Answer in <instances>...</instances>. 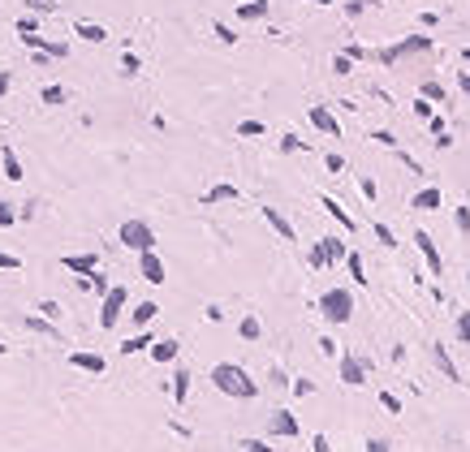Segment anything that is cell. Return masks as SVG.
Wrapping results in <instances>:
<instances>
[{
    "mask_svg": "<svg viewBox=\"0 0 470 452\" xmlns=\"http://www.w3.org/2000/svg\"><path fill=\"white\" fill-rule=\"evenodd\" d=\"M212 379H216L220 392H229V396H255V392H259V388L251 384V375H246L242 366H216Z\"/></svg>",
    "mask_w": 470,
    "mask_h": 452,
    "instance_id": "1",
    "label": "cell"
},
{
    "mask_svg": "<svg viewBox=\"0 0 470 452\" xmlns=\"http://www.w3.org/2000/svg\"><path fill=\"white\" fill-rule=\"evenodd\" d=\"M319 306H324L328 323H345V319H350V310H354V297L345 293V289H332V293H324V301H319Z\"/></svg>",
    "mask_w": 470,
    "mask_h": 452,
    "instance_id": "2",
    "label": "cell"
},
{
    "mask_svg": "<svg viewBox=\"0 0 470 452\" xmlns=\"http://www.w3.org/2000/svg\"><path fill=\"white\" fill-rule=\"evenodd\" d=\"M121 241H126L130 250H138V255H142V250H152V246H156L152 229H147L142 220H126V224H121Z\"/></svg>",
    "mask_w": 470,
    "mask_h": 452,
    "instance_id": "3",
    "label": "cell"
},
{
    "mask_svg": "<svg viewBox=\"0 0 470 452\" xmlns=\"http://www.w3.org/2000/svg\"><path fill=\"white\" fill-rule=\"evenodd\" d=\"M121 306H126V289H108L104 310H100V328H112V323L121 319Z\"/></svg>",
    "mask_w": 470,
    "mask_h": 452,
    "instance_id": "4",
    "label": "cell"
},
{
    "mask_svg": "<svg viewBox=\"0 0 470 452\" xmlns=\"http://www.w3.org/2000/svg\"><path fill=\"white\" fill-rule=\"evenodd\" d=\"M267 431L272 435H298V422H293L289 414H272L267 418Z\"/></svg>",
    "mask_w": 470,
    "mask_h": 452,
    "instance_id": "5",
    "label": "cell"
},
{
    "mask_svg": "<svg viewBox=\"0 0 470 452\" xmlns=\"http://www.w3.org/2000/svg\"><path fill=\"white\" fill-rule=\"evenodd\" d=\"M142 280H152V285L164 280V267H160V259L152 255V250H142Z\"/></svg>",
    "mask_w": 470,
    "mask_h": 452,
    "instance_id": "6",
    "label": "cell"
},
{
    "mask_svg": "<svg viewBox=\"0 0 470 452\" xmlns=\"http://www.w3.org/2000/svg\"><path fill=\"white\" fill-rule=\"evenodd\" d=\"M69 362L82 366V370H91V375H104V358L100 354H69Z\"/></svg>",
    "mask_w": 470,
    "mask_h": 452,
    "instance_id": "7",
    "label": "cell"
},
{
    "mask_svg": "<svg viewBox=\"0 0 470 452\" xmlns=\"http://www.w3.org/2000/svg\"><path fill=\"white\" fill-rule=\"evenodd\" d=\"M414 241H418V250H423V255H427V263H432V271L440 276V255H436V246H432V237H427V233H414Z\"/></svg>",
    "mask_w": 470,
    "mask_h": 452,
    "instance_id": "8",
    "label": "cell"
},
{
    "mask_svg": "<svg viewBox=\"0 0 470 452\" xmlns=\"http://www.w3.org/2000/svg\"><path fill=\"white\" fill-rule=\"evenodd\" d=\"M0 164H5V177H9V181H22V164H17V156H13L9 146L0 151Z\"/></svg>",
    "mask_w": 470,
    "mask_h": 452,
    "instance_id": "9",
    "label": "cell"
},
{
    "mask_svg": "<svg viewBox=\"0 0 470 452\" xmlns=\"http://www.w3.org/2000/svg\"><path fill=\"white\" fill-rule=\"evenodd\" d=\"M78 35H82L87 43H104V39H108V31L95 27V22H78Z\"/></svg>",
    "mask_w": 470,
    "mask_h": 452,
    "instance_id": "10",
    "label": "cell"
},
{
    "mask_svg": "<svg viewBox=\"0 0 470 452\" xmlns=\"http://www.w3.org/2000/svg\"><path fill=\"white\" fill-rule=\"evenodd\" d=\"M152 358H156V362H168V358H177V340H160V345L152 340Z\"/></svg>",
    "mask_w": 470,
    "mask_h": 452,
    "instance_id": "11",
    "label": "cell"
},
{
    "mask_svg": "<svg viewBox=\"0 0 470 452\" xmlns=\"http://www.w3.org/2000/svg\"><path fill=\"white\" fill-rule=\"evenodd\" d=\"M65 267H69V271H87V276H91V271H95V255H69V259H65Z\"/></svg>",
    "mask_w": 470,
    "mask_h": 452,
    "instance_id": "12",
    "label": "cell"
},
{
    "mask_svg": "<svg viewBox=\"0 0 470 452\" xmlns=\"http://www.w3.org/2000/svg\"><path fill=\"white\" fill-rule=\"evenodd\" d=\"M311 121H315V125H319V130H324V134H332V138L341 134V130H337V121H332V116H328L324 108H311Z\"/></svg>",
    "mask_w": 470,
    "mask_h": 452,
    "instance_id": "13",
    "label": "cell"
},
{
    "mask_svg": "<svg viewBox=\"0 0 470 452\" xmlns=\"http://www.w3.org/2000/svg\"><path fill=\"white\" fill-rule=\"evenodd\" d=\"M341 379H345V384H362V366H358L354 358H345V362H341Z\"/></svg>",
    "mask_w": 470,
    "mask_h": 452,
    "instance_id": "14",
    "label": "cell"
},
{
    "mask_svg": "<svg viewBox=\"0 0 470 452\" xmlns=\"http://www.w3.org/2000/svg\"><path fill=\"white\" fill-rule=\"evenodd\" d=\"M263 216H267V220H272V229H277V233H281V237H285V241H293V229H289V224H285V216H277V207H267V211H263Z\"/></svg>",
    "mask_w": 470,
    "mask_h": 452,
    "instance_id": "15",
    "label": "cell"
},
{
    "mask_svg": "<svg viewBox=\"0 0 470 452\" xmlns=\"http://www.w3.org/2000/svg\"><path fill=\"white\" fill-rule=\"evenodd\" d=\"M414 207H423V211H432V207H440V194H436V190H423V194H418V198H414Z\"/></svg>",
    "mask_w": 470,
    "mask_h": 452,
    "instance_id": "16",
    "label": "cell"
},
{
    "mask_svg": "<svg viewBox=\"0 0 470 452\" xmlns=\"http://www.w3.org/2000/svg\"><path fill=\"white\" fill-rule=\"evenodd\" d=\"M156 310H160L156 301H142V306L134 310V323H152V319H156Z\"/></svg>",
    "mask_w": 470,
    "mask_h": 452,
    "instance_id": "17",
    "label": "cell"
},
{
    "mask_svg": "<svg viewBox=\"0 0 470 452\" xmlns=\"http://www.w3.org/2000/svg\"><path fill=\"white\" fill-rule=\"evenodd\" d=\"M147 345H152V336H134V340H126L121 349H126V354H138V349H147Z\"/></svg>",
    "mask_w": 470,
    "mask_h": 452,
    "instance_id": "18",
    "label": "cell"
},
{
    "mask_svg": "<svg viewBox=\"0 0 470 452\" xmlns=\"http://www.w3.org/2000/svg\"><path fill=\"white\" fill-rule=\"evenodd\" d=\"M457 340H470V310H462L457 319Z\"/></svg>",
    "mask_w": 470,
    "mask_h": 452,
    "instance_id": "19",
    "label": "cell"
},
{
    "mask_svg": "<svg viewBox=\"0 0 470 452\" xmlns=\"http://www.w3.org/2000/svg\"><path fill=\"white\" fill-rule=\"evenodd\" d=\"M61 99H65L61 86H43V104H61Z\"/></svg>",
    "mask_w": 470,
    "mask_h": 452,
    "instance_id": "20",
    "label": "cell"
},
{
    "mask_svg": "<svg viewBox=\"0 0 470 452\" xmlns=\"http://www.w3.org/2000/svg\"><path fill=\"white\" fill-rule=\"evenodd\" d=\"M13 220H17V211H13L9 203H0V229H9V224H13Z\"/></svg>",
    "mask_w": 470,
    "mask_h": 452,
    "instance_id": "21",
    "label": "cell"
},
{
    "mask_svg": "<svg viewBox=\"0 0 470 452\" xmlns=\"http://www.w3.org/2000/svg\"><path fill=\"white\" fill-rule=\"evenodd\" d=\"M263 13H267L263 0H255V5H246V9H242V17H263Z\"/></svg>",
    "mask_w": 470,
    "mask_h": 452,
    "instance_id": "22",
    "label": "cell"
},
{
    "mask_svg": "<svg viewBox=\"0 0 470 452\" xmlns=\"http://www.w3.org/2000/svg\"><path fill=\"white\" fill-rule=\"evenodd\" d=\"M216 198H237V190H233V186H220V190L207 194V203H216Z\"/></svg>",
    "mask_w": 470,
    "mask_h": 452,
    "instance_id": "23",
    "label": "cell"
},
{
    "mask_svg": "<svg viewBox=\"0 0 470 452\" xmlns=\"http://www.w3.org/2000/svg\"><path fill=\"white\" fill-rule=\"evenodd\" d=\"M350 276H354V280H358V285L367 280V276H362V259H358V255H350Z\"/></svg>",
    "mask_w": 470,
    "mask_h": 452,
    "instance_id": "24",
    "label": "cell"
},
{
    "mask_svg": "<svg viewBox=\"0 0 470 452\" xmlns=\"http://www.w3.org/2000/svg\"><path fill=\"white\" fill-rule=\"evenodd\" d=\"M311 263H315V267H324V263H328V255H324V246H315V250H311Z\"/></svg>",
    "mask_w": 470,
    "mask_h": 452,
    "instance_id": "25",
    "label": "cell"
},
{
    "mask_svg": "<svg viewBox=\"0 0 470 452\" xmlns=\"http://www.w3.org/2000/svg\"><path fill=\"white\" fill-rule=\"evenodd\" d=\"M242 336H259V323L255 319H242Z\"/></svg>",
    "mask_w": 470,
    "mask_h": 452,
    "instance_id": "26",
    "label": "cell"
},
{
    "mask_svg": "<svg viewBox=\"0 0 470 452\" xmlns=\"http://www.w3.org/2000/svg\"><path fill=\"white\" fill-rule=\"evenodd\" d=\"M39 310H43V319H57V315H61V306H57V301H43Z\"/></svg>",
    "mask_w": 470,
    "mask_h": 452,
    "instance_id": "27",
    "label": "cell"
},
{
    "mask_svg": "<svg viewBox=\"0 0 470 452\" xmlns=\"http://www.w3.org/2000/svg\"><path fill=\"white\" fill-rule=\"evenodd\" d=\"M0 267H5V271H17V267H22V263H17V259H13V255H0Z\"/></svg>",
    "mask_w": 470,
    "mask_h": 452,
    "instance_id": "28",
    "label": "cell"
},
{
    "mask_svg": "<svg viewBox=\"0 0 470 452\" xmlns=\"http://www.w3.org/2000/svg\"><path fill=\"white\" fill-rule=\"evenodd\" d=\"M31 9H39V13H47V9H57V0H31Z\"/></svg>",
    "mask_w": 470,
    "mask_h": 452,
    "instance_id": "29",
    "label": "cell"
},
{
    "mask_svg": "<svg viewBox=\"0 0 470 452\" xmlns=\"http://www.w3.org/2000/svg\"><path fill=\"white\" fill-rule=\"evenodd\" d=\"M9 86H13V78H9V73H0V99L9 95Z\"/></svg>",
    "mask_w": 470,
    "mask_h": 452,
    "instance_id": "30",
    "label": "cell"
},
{
    "mask_svg": "<svg viewBox=\"0 0 470 452\" xmlns=\"http://www.w3.org/2000/svg\"><path fill=\"white\" fill-rule=\"evenodd\" d=\"M367 452H388V444H384V439H371V444H367Z\"/></svg>",
    "mask_w": 470,
    "mask_h": 452,
    "instance_id": "31",
    "label": "cell"
},
{
    "mask_svg": "<svg viewBox=\"0 0 470 452\" xmlns=\"http://www.w3.org/2000/svg\"><path fill=\"white\" fill-rule=\"evenodd\" d=\"M246 452H267V444H259V439H251V444H242Z\"/></svg>",
    "mask_w": 470,
    "mask_h": 452,
    "instance_id": "32",
    "label": "cell"
},
{
    "mask_svg": "<svg viewBox=\"0 0 470 452\" xmlns=\"http://www.w3.org/2000/svg\"><path fill=\"white\" fill-rule=\"evenodd\" d=\"M457 82H462V91L470 95V73H462V78H457Z\"/></svg>",
    "mask_w": 470,
    "mask_h": 452,
    "instance_id": "33",
    "label": "cell"
},
{
    "mask_svg": "<svg viewBox=\"0 0 470 452\" xmlns=\"http://www.w3.org/2000/svg\"><path fill=\"white\" fill-rule=\"evenodd\" d=\"M315 452H328V448H324V439H315Z\"/></svg>",
    "mask_w": 470,
    "mask_h": 452,
    "instance_id": "34",
    "label": "cell"
},
{
    "mask_svg": "<svg viewBox=\"0 0 470 452\" xmlns=\"http://www.w3.org/2000/svg\"><path fill=\"white\" fill-rule=\"evenodd\" d=\"M311 5H328V0H311Z\"/></svg>",
    "mask_w": 470,
    "mask_h": 452,
    "instance_id": "35",
    "label": "cell"
}]
</instances>
